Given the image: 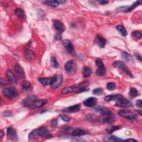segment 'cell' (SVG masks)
Listing matches in <instances>:
<instances>
[{"instance_id": "5bb4252c", "label": "cell", "mask_w": 142, "mask_h": 142, "mask_svg": "<svg viewBox=\"0 0 142 142\" xmlns=\"http://www.w3.org/2000/svg\"><path fill=\"white\" fill-rule=\"evenodd\" d=\"M37 129L40 136H44V137L47 138H50L52 136V135L50 133V132L44 127H40Z\"/></svg>"}, {"instance_id": "f35d334b", "label": "cell", "mask_w": 142, "mask_h": 142, "mask_svg": "<svg viewBox=\"0 0 142 142\" xmlns=\"http://www.w3.org/2000/svg\"><path fill=\"white\" fill-rule=\"evenodd\" d=\"M108 140L109 141H122V139L119 138L115 136H110L108 138Z\"/></svg>"}, {"instance_id": "5b68a950", "label": "cell", "mask_w": 142, "mask_h": 142, "mask_svg": "<svg viewBox=\"0 0 142 142\" xmlns=\"http://www.w3.org/2000/svg\"><path fill=\"white\" fill-rule=\"evenodd\" d=\"M2 93L4 96L9 98H14L18 94V91L14 88H4L2 90Z\"/></svg>"}, {"instance_id": "836d02e7", "label": "cell", "mask_w": 142, "mask_h": 142, "mask_svg": "<svg viewBox=\"0 0 142 142\" xmlns=\"http://www.w3.org/2000/svg\"><path fill=\"white\" fill-rule=\"evenodd\" d=\"M103 89L102 88H96L93 90V93L94 94H95L96 96H100L103 94Z\"/></svg>"}, {"instance_id": "8d00e7d4", "label": "cell", "mask_w": 142, "mask_h": 142, "mask_svg": "<svg viewBox=\"0 0 142 142\" xmlns=\"http://www.w3.org/2000/svg\"><path fill=\"white\" fill-rule=\"evenodd\" d=\"M106 87H107V89L109 90L112 91V90H115L116 88V84L114 83L110 82L107 84Z\"/></svg>"}, {"instance_id": "f6af8a7d", "label": "cell", "mask_w": 142, "mask_h": 142, "mask_svg": "<svg viewBox=\"0 0 142 142\" xmlns=\"http://www.w3.org/2000/svg\"><path fill=\"white\" fill-rule=\"evenodd\" d=\"M51 124L53 126H56L57 124V120H53L51 122Z\"/></svg>"}, {"instance_id": "ac0fdd59", "label": "cell", "mask_w": 142, "mask_h": 142, "mask_svg": "<svg viewBox=\"0 0 142 142\" xmlns=\"http://www.w3.org/2000/svg\"><path fill=\"white\" fill-rule=\"evenodd\" d=\"M63 82V76L62 75H58L56 76V81L54 84H53L51 86V88L55 90L58 88L61 85Z\"/></svg>"}, {"instance_id": "7a4b0ae2", "label": "cell", "mask_w": 142, "mask_h": 142, "mask_svg": "<svg viewBox=\"0 0 142 142\" xmlns=\"http://www.w3.org/2000/svg\"><path fill=\"white\" fill-rule=\"evenodd\" d=\"M95 110L96 112L101 114L100 120L102 122L106 123H112L114 120L112 113L108 109L100 106L96 108Z\"/></svg>"}, {"instance_id": "3957f363", "label": "cell", "mask_w": 142, "mask_h": 142, "mask_svg": "<svg viewBox=\"0 0 142 142\" xmlns=\"http://www.w3.org/2000/svg\"><path fill=\"white\" fill-rule=\"evenodd\" d=\"M37 100V97L34 95H31L28 96L22 102V104L26 107L30 109L34 108V102Z\"/></svg>"}, {"instance_id": "ffe728a7", "label": "cell", "mask_w": 142, "mask_h": 142, "mask_svg": "<svg viewBox=\"0 0 142 142\" xmlns=\"http://www.w3.org/2000/svg\"><path fill=\"white\" fill-rule=\"evenodd\" d=\"M74 66L75 64L73 60H69V61H68L66 63L64 66L65 70L66 71V72L68 73H70L71 71L74 69Z\"/></svg>"}, {"instance_id": "52a82bcc", "label": "cell", "mask_w": 142, "mask_h": 142, "mask_svg": "<svg viewBox=\"0 0 142 142\" xmlns=\"http://www.w3.org/2000/svg\"><path fill=\"white\" fill-rule=\"evenodd\" d=\"M116 106L120 108H129L132 107L133 104L129 100L125 98H122L118 100L116 102Z\"/></svg>"}, {"instance_id": "9c48e42d", "label": "cell", "mask_w": 142, "mask_h": 142, "mask_svg": "<svg viewBox=\"0 0 142 142\" xmlns=\"http://www.w3.org/2000/svg\"><path fill=\"white\" fill-rule=\"evenodd\" d=\"M38 80L44 86H52L56 81V77L52 78H40Z\"/></svg>"}, {"instance_id": "4fadbf2b", "label": "cell", "mask_w": 142, "mask_h": 142, "mask_svg": "<svg viewBox=\"0 0 142 142\" xmlns=\"http://www.w3.org/2000/svg\"><path fill=\"white\" fill-rule=\"evenodd\" d=\"M53 25H54V28L60 34H62V33L64 32L65 26L62 22L60 21H58V20H56V21H54V23H53Z\"/></svg>"}, {"instance_id": "d6a6232c", "label": "cell", "mask_w": 142, "mask_h": 142, "mask_svg": "<svg viewBox=\"0 0 142 142\" xmlns=\"http://www.w3.org/2000/svg\"><path fill=\"white\" fill-rule=\"evenodd\" d=\"M118 129H120V127L118 126H110L107 128L106 131L109 134H111L114 131L118 130Z\"/></svg>"}, {"instance_id": "cb8c5ba5", "label": "cell", "mask_w": 142, "mask_h": 142, "mask_svg": "<svg viewBox=\"0 0 142 142\" xmlns=\"http://www.w3.org/2000/svg\"><path fill=\"white\" fill-rule=\"evenodd\" d=\"M43 3L48 5V6H50V7H57L59 6V2L58 1H43Z\"/></svg>"}, {"instance_id": "7402d4cb", "label": "cell", "mask_w": 142, "mask_h": 142, "mask_svg": "<svg viewBox=\"0 0 142 142\" xmlns=\"http://www.w3.org/2000/svg\"><path fill=\"white\" fill-rule=\"evenodd\" d=\"M122 98H123V96L120 94L108 95L104 97V100L106 102H110V101L113 100H118Z\"/></svg>"}, {"instance_id": "83f0119b", "label": "cell", "mask_w": 142, "mask_h": 142, "mask_svg": "<svg viewBox=\"0 0 142 142\" xmlns=\"http://www.w3.org/2000/svg\"><path fill=\"white\" fill-rule=\"evenodd\" d=\"M106 70L104 67H100L96 71V74L98 76H103L106 74Z\"/></svg>"}, {"instance_id": "e575fe53", "label": "cell", "mask_w": 142, "mask_h": 142, "mask_svg": "<svg viewBox=\"0 0 142 142\" xmlns=\"http://www.w3.org/2000/svg\"><path fill=\"white\" fill-rule=\"evenodd\" d=\"M129 94L133 97H136L138 96V91L136 88H131L129 91Z\"/></svg>"}, {"instance_id": "74e56055", "label": "cell", "mask_w": 142, "mask_h": 142, "mask_svg": "<svg viewBox=\"0 0 142 142\" xmlns=\"http://www.w3.org/2000/svg\"><path fill=\"white\" fill-rule=\"evenodd\" d=\"M95 63H96V65L97 66L98 68H100V67H104V64H103L102 60H101L100 58H98V59L96 60Z\"/></svg>"}, {"instance_id": "2e32d148", "label": "cell", "mask_w": 142, "mask_h": 142, "mask_svg": "<svg viewBox=\"0 0 142 142\" xmlns=\"http://www.w3.org/2000/svg\"><path fill=\"white\" fill-rule=\"evenodd\" d=\"M95 42L96 44H98V46L100 48H103L105 47L106 44V40L103 38L102 37L100 36H97L95 39Z\"/></svg>"}, {"instance_id": "b9f144b4", "label": "cell", "mask_w": 142, "mask_h": 142, "mask_svg": "<svg viewBox=\"0 0 142 142\" xmlns=\"http://www.w3.org/2000/svg\"><path fill=\"white\" fill-rule=\"evenodd\" d=\"M132 34L134 37L137 38H140L142 37V34L139 31H134V32H133Z\"/></svg>"}, {"instance_id": "30bf717a", "label": "cell", "mask_w": 142, "mask_h": 142, "mask_svg": "<svg viewBox=\"0 0 142 142\" xmlns=\"http://www.w3.org/2000/svg\"><path fill=\"white\" fill-rule=\"evenodd\" d=\"M63 44L66 48L67 51L69 52L70 54H73L74 53V48L73 44L70 40H65L63 41Z\"/></svg>"}, {"instance_id": "7dc6e473", "label": "cell", "mask_w": 142, "mask_h": 142, "mask_svg": "<svg viewBox=\"0 0 142 142\" xmlns=\"http://www.w3.org/2000/svg\"><path fill=\"white\" fill-rule=\"evenodd\" d=\"M135 57H136V60H138L140 62L142 61V57H141L140 55H139V54H135Z\"/></svg>"}, {"instance_id": "681fc988", "label": "cell", "mask_w": 142, "mask_h": 142, "mask_svg": "<svg viewBox=\"0 0 142 142\" xmlns=\"http://www.w3.org/2000/svg\"><path fill=\"white\" fill-rule=\"evenodd\" d=\"M6 84V82H5L4 80L2 78H1V86H3V85H5Z\"/></svg>"}, {"instance_id": "ba28073f", "label": "cell", "mask_w": 142, "mask_h": 142, "mask_svg": "<svg viewBox=\"0 0 142 142\" xmlns=\"http://www.w3.org/2000/svg\"><path fill=\"white\" fill-rule=\"evenodd\" d=\"M7 136L10 140L12 141H16L18 139V136L15 129L12 127H9L7 130Z\"/></svg>"}, {"instance_id": "816d5d0a", "label": "cell", "mask_w": 142, "mask_h": 142, "mask_svg": "<svg viewBox=\"0 0 142 142\" xmlns=\"http://www.w3.org/2000/svg\"><path fill=\"white\" fill-rule=\"evenodd\" d=\"M4 136V131L1 130V132H0V137L2 138V137H3Z\"/></svg>"}, {"instance_id": "f907efd6", "label": "cell", "mask_w": 142, "mask_h": 142, "mask_svg": "<svg viewBox=\"0 0 142 142\" xmlns=\"http://www.w3.org/2000/svg\"><path fill=\"white\" fill-rule=\"evenodd\" d=\"M125 140L126 141H129V142H137L134 139H126Z\"/></svg>"}, {"instance_id": "6da1fadb", "label": "cell", "mask_w": 142, "mask_h": 142, "mask_svg": "<svg viewBox=\"0 0 142 142\" xmlns=\"http://www.w3.org/2000/svg\"><path fill=\"white\" fill-rule=\"evenodd\" d=\"M90 85L89 82H84L80 84H75L72 86H68L65 87L62 90L61 92L63 94H68L72 92H76L80 93L84 91H87L89 90L88 86Z\"/></svg>"}, {"instance_id": "8992f818", "label": "cell", "mask_w": 142, "mask_h": 142, "mask_svg": "<svg viewBox=\"0 0 142 142\" xmlns=\"http://www.w3.org/2000/svg\"><path fill=\"white\" fill-rule=\"evenodd\" d=\"M118 114L123 117L128 119V120H136V114L130 111L127 110H120L118 112Z\"/></svg>"}, {"instance_id": "4dcf8cb0", "label": "cell", "mask_w": 142, "mask_h": 142, "mask_svg": "<svg viewBox=\"0 0 142 142\" xmlns=\"http://www.w3.org/2000/svg\"><path fill=\"white\" fill-rule=\"evenodd\" d=\"M142 3V1H136V2H134V3L132 5V6L129 7V8H126L125 10V12H130L131 11H132L133 10H134V8H136V7L139 5V4H140Z\"/></svg>"}, {"instance_id": "d4e9b609", "label": "cell", "mask_w": 142, "mask_h": 142, "mask_svg": "<svg viewBox=\"0 0 142 142\" xmlns=\"http://www.w3.org/2000/svg\"><path fill=\"white\" fill-rule=\"evenodd\" d=\"M82 73L83 77L88 78L92 74V71H91L90 68L88 67H84L82 70Z\"/></svg>"}, {"instance_id": "9a60e30c", "label": "cell", "mask_w": 142, "mask_h": 142, "mask_svg": "<svg viewBox=\"0 0 142 142\" xmlns=\"http://www.w3.org/2000/svg\"><path fill=\"white\" fill-rule=\"evenodd\" d=\"M15 71H16V73L20 79L24 80L25 78L24 71L20 65H16V66H15Z\"/></svg>"}, {"instance_id": "e0dca14e", "label": "cell", "mask_w": 142, "mask_h": 142, "mask_svg": "<svg viewBox=\"0 0 142 142\" xmlns=\"http://www.w3.org/2000/svg\"><path fill=\"white\" fill-rule=\"evenodd\" d=\"M6 76L9 82L12 84H14L16 83V78L11 70H8L7 71Z\"/></svg>"}, {"instance_id": "f1b7e54d", "label": "cell", "mask_w": 142, "mask_h": 142, "mask_svg": "<svg viewBox=\"0 0 142 142\" xmlns=\"http://www.w3.org/2000/svg\"><path fill=\"white\" fill-rule=\"evenodd\" d=\"M116 29H117L118 31L120 32V34L123 36L126 37V35H127V32H126V30L124 28L121 26V25H118L116 26Z\"/></svg>"}, {"instance_id": "d590c367", "label": "cell", "mask_w": 142, "mask_h": 142, "mask_svg": "<svg viewBox=\"0 0 142 142\" xmlns=\"http://www.w3.org/2000/svg\"><path fill=\"white\" fill-rule=\"evenodd\" d=\"M50 63H51V64L53 68H57L58 67V66H59V64H58V62L57 61L56 58L55 57H52L51 58V60H50Z\"/></svg>"}, {"instance_id": "f5cc1de1", "label": "cell", "mask_w": 142, "mask_h": 142, "mask_svg": "<svg viewBox=\"0 0 142 142\" xmlns=\"http://www.w3.org/2000/svg\"><path fill=\"white\" fill-rule=\"evenodd\" d=\"M58 1V2H59V4H63L66 2L65 1Z\"/></svg>"}, {"instance_id": "277c9868", "label": "cell", "mask_w": 142, "mask_h": 142, "mask_svg": "<svg viewBox=\"0 0 142 142\" xmlns=\"http://www.w3.org/2000/svg\"><path fill=\"white\" fill-rule=\"evenodd\" d=\"M113 66L115 68H117L119 70L123 71L124 72H125L126 74H128L130 77H133V75L130 72V71L128 69V68L126 67V64L123 62L120 61V60H116V61L113 62Z\"/></svg>"}, {"instance_id": "44dd1931", "label": "cell", "mask_w": 142, "mask_h": 142, "mask_svg": "<svg viewBox=\"0 0 142 142\" xmlns=\"http://www.w3.org/2000/svg\"><path fill=\"white\" fill-rule=\"evenodd\" d=\"M85 134H86V131L83 130V129L81 128L76 129L75 130H73L72 133H71V135L73 136H80L85 135Z\"/></svg>"}, {"instance_id": "7c38bea8", "label": "cell", "mask_w": 142, "mask_h": 142, "mask_svg": "<svg viewBox=\"0 0 142 142\" xmlns=\"http://www.w3.org/2000/svg\"><path fill=\"white\" fill-rule=\"evenodd\" d=\"M97 103V98L95 97H90L87 98V100L83 101L84 105L87 107H93Z\"/></svg>"}, {"instance_id": "8fae6325", "label": "cell", "mask_w": 142, "mask_h": 142, "mask_svg": "<svg viewBox=\"0 0 142 142\" xmlns=\"http://www.w3.org/2000/svg\"><path fill=\"white\" fill-rule=\"evenodd\" d=\"M81 108V105L80 104H76L72 106H70L69 107L63 109L62 112L66 113H75L79 111Z\"/></svg>"}, {"instance_id": "603a6c76", "label": "cell", "mask_w": 142, "mask_h": 142, "mask_svg": "<svg viewBox=\"0 0 142 142\" xmlns=\"http://www.w3.org/2000/svg\"><path fill=\"white\" fill-rule=\"evenodd\" d=\"M47 100H37L34 102V108H40L45 105L47 103Z\"/></svg>"}, {"instance_id": "7bdbcfd3", "label": "cell", "mask_w": 142, "mask_h": 142, "mask_svg": "<svg viewBox=\"0 0 142 142\" xmlns=\"http://www.w3.org/2000/svg\"><path fill=\"white\" fill-rule=\"evenodd\" d=\"M136 106H137L138 107L142 108V100H136Z\"/></svg>"}, {"instance_id": "ab89813d", "label": "cell", "mask_w": 142, "mask_h": 142, "mask_svg": "<svg viewBox=\"0 0 142 142\" xmlns=\"http://www.w3.org/2000/svg\"><path fill=\"white\" fill-rule=\"evenodd\" d=\"M60 118H61L62 120L63 121L66 122H70V117H68V116H67L66 115H64V114L60 115Z\"/></svg>"}, {"instance_id": "4316f807", "label": "cell", "mask_w": 142, "mask_h": 142, "mask_svg": "<svg viewBox=\"0 0 142 142\" xmlns=\"http://www.w3.org/2000/svg\"><path fill=\"white\" fill-rule=\"evenodd\" d=\"M15 14H16L17 17L20 19L24 18V12L21 8H16L15 10Z\"/></svg>"}, {"instance_id": "60d3db41", "label": "cell", "mask_w": 142, "mask_h": 142, "mask_svg": "<svg viewBox=\"0 0 142 142\" xmlns=\"http://www.w3.org/2000/svg\"><path fill=\"white\" fill-rule=\"evenodd\" d=\"M70 129L71 128L70 127V126H63V127L62 128V131L63 133L67 134L69 132L70 130Z\"/></svg>"}, {"instance_id": "d6986e66", "label": "cell", "mask_w": 142, "mask_h": 142, "mask_svg": "<svg viewBox=\"0 0 142 142\" xmlns=\"http://www.w3.org/2000/svg\"><path fill=\"white\" fill-rule=\"evenodd\" d=\"M24 56L26 59L28 61H32L34 59V54L32 50L26 49L24 51Z\"/></svg>"}, {"instance_id": "c3c4849f", "label": "cell", "mask_w": 142, "mask_h": 142, "mask_svg": "<svg viewBox=\"0 0 142 142\" xmlns=\"http://www.w3.org/2000/svg\"><path fill=\"white\" fill-rule=\"evenodd\" d=\"M108 2H109L108 1H99V3H100V4H103V5L106 4H108Z\"/></svg>"}, {"instance_id": "f546056e", "label": "cell", "mask_w": 142, "mask_h": 142, "mask_svg": "<svg viewBox=\"0 0 142 142\" xmlns=\"http://www.w3.org/2000/svg\"><path fill=\"white\" fill-rule=\"evenodd\" d=\"M122 58L126 62H129L131 60V56L126 52L122 53Z\"/></svg>"}, {"instance_id": "bcb514c9", "label": "cell", "mask_w": 142, "mask_h": 142, "mask_svg": "<svg viewBox=\"0 0 142 142\" xmlns=\"http://www.w3.org/2000/svg\"><path fill=\"white\" fill-rule=\"evenodd\" d=\"M55 39L56 40H60L62 39V37H61V35L60 34H56L55 36Z\"/></svg>"}, {"instance_id": "ee69618b", "label": "cell", "mask_w": 142, "mask_h": 142, "mask_svg": "<svg viewBox=\"0 0 142 142\" xmlns=\"http://www.w3.org/2000/svg\"><path fill=\"white\" fill-rule=\"evenodd\" d=\"M3 114L4 116H10L12 115V113L9 111H5L3 113Z\"/></svg>"}, {"instance_id": "1f68e13d", "label": "cell", "mask_w": 142, "mask_h": 142, "mask_svg": "<svg viewBox=\"0 0 142 142\" xmlns=\"http://www.w3.org/2000/svg\"><path fill=\"white\" fill-rule=\"evenodd\" d=\"M22 87L24 90H28L31 89V84L29 82H24L22 83Z\"/></svg>"}, {"instance_id": "484cf974", "label": "cell", "mask_w": 142, "mask_h": 142, "mask_svg": "<svg viewBox=\"0 0 142 142\" xmlns=\"http://www.w3.org/2000/svg\"><path fill=\"white\" fill-rule=\"evenodd\" d=\"M40 136V135L38 133V129H34V130L32 131L29 134L28 138L30 139H35L39 137Z\"/></svg>"}]
</instances>
